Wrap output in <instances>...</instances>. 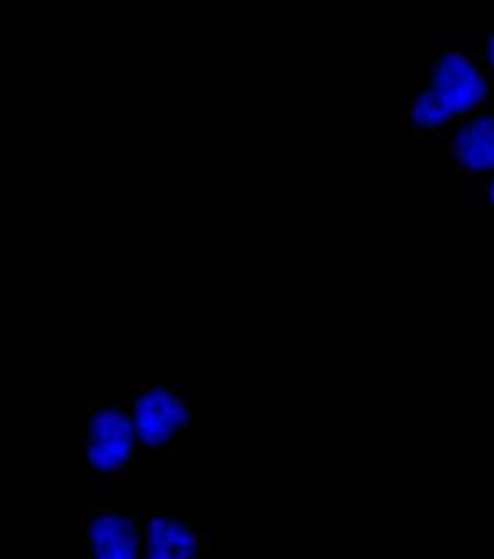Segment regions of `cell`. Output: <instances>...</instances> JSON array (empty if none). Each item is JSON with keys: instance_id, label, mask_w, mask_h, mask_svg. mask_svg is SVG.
I'll use <instances>...</instances> for the list:
<instances>
[{"instance_id": "3957f363", "label": "cell", "mask_w": 494, "mask_h": 559, "mask_svg": "<svg viewBox=\"0 0 494 559\" xmlns=\"http://www.w3.org/2000/svg\"><path fill=\"white\" fill-rule=\"evenodd\" d=\"M142 523L128 526L119 513L97 510L89 523L87 559H141Z\"/></svg>"}, {"instance_id": "7a4b0ae2", "label": "cell", "mask_w": 494, "mask_h": 559, "mask_svg": "<svg viewBox=\"0 0 494 559\" xmlns=\"http://www.w3.org/2000/svg\"><path fill=\"white\" fill-rule=\"evenodd\" d=\"M167 514L162 525L142 522L144 527V544L141 548V559H207L209 543L208 532L198 531L193 518L187 514L172 518Z\"/></svg>"}, {"instance_id": "52a82bcc", "label": "cell", "mask_w": 494, "mask_h": 559, "mask_svg": "<svg viewBox=\"0 0 494 559\" xmlns=\"http://www.w3.org/2000/svg\"><path fill=\"white\" fill-rule=\"evenodd\" d=\"M145 506H137V514L138 516H141V514L145 513Z\"/></svg>"}, {"instance_id": "5b68a950", "label": "cell", "mask_w": 494, "mask_h": 559, "mask_svg": "<svg viewBox=\"0 0 494 559\" xmlns=\"http://www.w3.org/2000/svg\"><path fill=\"white\" fill-rule=\"evenodd\" d=\"M486 55L489 63H491V68L494 71V29L489 33L487 43H486Z\"/></svg>"}, {"instance_id": "8992f818", "label": "cell", "mask_w": 494, "mask_h": 559, "mask_svg": "<svg viewBox=\"0 0 494 559\" xmlns=\"http://www.w3.org/2000/svg\"><path fill=\"white\" fill-rule=\"evenodd\" d=\"M491 202H492V212L494 216V177L492 180V188H491Z\"/></svg>"}, {"instance_id": "277c9868", "label": "cell", "mask_w": 494, "mask_h": 559, "mask_svg": "<svg viewBox=\"0 0 494 559\" xmlns=\"http://www.w3.org/2000/svg\"><path fill=\"white\" fill-rule=\"evenodd\" d=\"M452 153L470 171H494V114L462 123L452 141Z\"/></svg>"}, {"instance_id": "6da1fadb", "label": "cell", "mask_w": 494, "mask_h": 559, "mask_svg": "<svg viewBox=\"0 0 494 559\" xmlns=\"http://www.w3.org/2000/svg\"><path fill=\"white\" fill-rule=\"evenodd\" d=\"M487 86L479 57L449 51L425 69L409 96L407 128L411 132L438 131L483 104Z\"/></svg>"}, {"instance_id": "ba28073f", "label": "cell", "mask_w": 494, "mask_h": 559, "mask_svg": "<svg viewBox=\"0 0 494 559\" xmlns=\"http://www.w3.org/2000/svg\"><path fill=\"white\" fill-rule=\"evenodd\" d=\"M176 447V442H175V439H168V450H172V448H175Z\"/></svg>"}]
</instances>
